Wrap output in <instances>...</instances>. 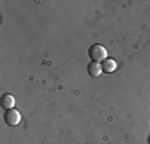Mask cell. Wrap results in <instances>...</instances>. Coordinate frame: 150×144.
Returning <instances> with one entry per match:
<instances>
[{"instance_id": "obj_2", "label": "cell", "mask_w": 150, "mask_h": 144, "mask_svg": "<svg viewBox=\"0 0 150 144\" xmlns=\"http://www.w3.org/2000/svg\"><path fill=\"white\" fill-rule=\"evenodd\" d=\"M21 122V114L13 107V109H8L5 112V123L10 125V127H16L18 123Z\"/></svg>"}, {"instance_id": "obj_3", "label": "cell", "mask_w": 150, "mask_h": 144, "mask_svg": "<svg viewBox=\"0 0 150 144\" xmlns=\"http://www.w3.org/2000/svg\"><path fill=\"white\" fill-rule=\"evenodd\" d=\"M88 74L91 75V77H99V75L102 74V66L99 63H94V61H91L90 64H88Z\"/></svg>"}, {"instance_id": "obj_4", "label": "cell", "mask_w": 150, "mask_h": 144, "mask_svg": "<svg viewBox=\"0 0 150 144\" xmlns=\"http://www.w3.org/2000/svg\"><path fill=\"white\" fill-rule=\"evenodd\" d=\"M102 72H107V74H110V72H113L117 69V63L113 59H109V58H107L105 61H102Z\"/></svg>"}, {"instance_id": "obj_5", "label": "cell", "mask_w": 150, "mask_h": 144, "mask_svg": "<svg viewBox=\"0 0 150 144\" xmlns=\"http://www.w3.org/2000/svg\"><path fill=\"white\" fill-rule=\"evenodd\" d=\"M2 106L5 107L6 110L13 109V106H15V98H13L11 95H8V93H6V95H3L2 96Z\"/></svg>"}, {"instance_id": "obj_1", "label": "cell", "mask_w": 150, "mask_h": 144, "mask_svg": "<svg viewBox=\"0 0 150 144\" xmlns=\"http://www.w3.org/2000/svg\"><path fill=\"white\" fill-rule=\"evenodd\" d=\"M88 56H90L91 61H94V63H101V61L107 59V50L102 45H99V43H94V45H91L90 50H88Z\"/></svg>"}]
</instances>
